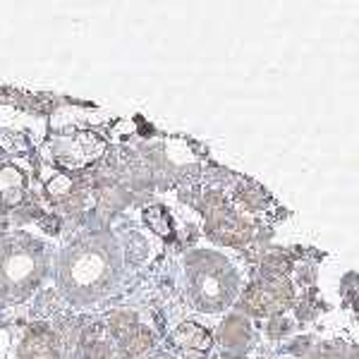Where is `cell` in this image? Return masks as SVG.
Returning <instances> with one entry per match:
<instances>
[{
    "instance_id": "8fae6325",
    "label": "cell",
    "mask_w": 359,
    "mask_h": 359,
    "mask_svg": "<svg viewBox=\"0 0 359 359\" xmlns=\"http://www.w3.org/2000/svg\"><path fill=\"white\" fill-rule=\"evenodd\" d=\"M139 326L137 316L130 314V311H120V314H113L111 318H108V328H111L113 338L115 340H123L127 338L135 328Z\"/></svg>"
},
{
    "instance_id": "5bb4252c",
    "label": "cell",
    "mask_w": 359,
    "mask_h": 359,
    "mask_svg": "<svg viewBox=\"0 0 359 359\" xmlns=\"http://www.w3.org/2000/svg\"><path fill=\"white\" fill-rule=\"evenodd\" d=\"M46 189H48V194L53 196L57 204H60L62 199H67V196L77 189V184H74L72 177L65 175V172H57V175L48 182V187H46Z\"/></svg>"
},
{
    "instance_id": "7a4b0ae2",
    "label": "cell",
    "mask_w": 359,
    "mask_h": 359,
    "mask_svg": "<svg viewBox=\"0 0 359 359\" xmlns=\"http://www.w3.org/2000/svg\"><path fill=\"white\" fill-rule=\"evenodd\" d=\"M46 252L27 235L0 237V299H22L41 283Z\"/></svg>"
},
{
    "instance_id": "ac0fdd59",
    "label": "cell",
    "mask_w": 359,
    "mask_h": 359,
    "mask_svg": "<svg viewBox=\"0 0 359 359\" xmlns=\"http://www.w3.org/2000/svg\"><path fill=\"white\" fill-rule=\"evenodd\" d=\"M158 359H170V357H158Z\"/></svg>"
},
{
    "instance_id": "2e32d148",
    "label": "cell",
    "mask_w": 359,
    "mask_h": 359,
    "mask_svg": "<svg viewBox=\"0 0 359 359\" xmlns=\"http://www.w3.org/2000/svg\"><path fill=\"white\" fill-rule=\"evenodd\" d=\"M237 196H240V201H242V204H245L247 208H259V206L264 204V199H266L264 192H262L259 187L240 189V194H237Z\"/></svg>"
},
{
    "instance_id": "5b68a950",
    "label": "cell",
    "mask_w": 359,
    "mask_h": 359,
    "mask_svg": "<svg viewBox=\"0 0 359 359\" xmlns=\"http://www.w3.org/2000/svg\"><path fill=\"white\" fill-rule=\"evenodd\" d=\"M221 273H223V271H216V269H201L199 273H196L194 297L199 299V304L206 306V309L223 306L221 302H223V299H228L230 285H225Z\"/></svg>"
},
{
    "instance_id": "277c9868",
    "label": "cell",
    "mask_w": 359,
    "mask_h": 359,
    "mask_svg": "<svg viewBox=\"0 0 359 359\" xmlns=\"http://www.w3.org/2000/svg\"><path fill=\"white\" fill-rule=\"evenodd\" d=\"M292 299V287L280 276L269 278L266 283L249 287L242 297V309L249 311L252 316H271L283 311Z\"/></svg>"
},
{
    "instance_id": "ba28073f",
    "label": "cell",
    "mask_w": 359,
    "mask_h": 359,
    "mask_svg": "<svg viewBox=\"0 0 359 359\" xmlns=\"http://www.w3.org/2000/svg\"><path fill=\"white\" fill-rule=\"evenodd\" d=\"M20 355L25 359H57V338L48 328H34L22 343Z\"/></svg>"
},
{
    "instance_id": "7c38bea8",
    "label": "cell",
    "mask_w": 359,
    "mask_h": 359,
    "mask_svg": "<svg viewBox=\"0 0 359 359\" xmlns=\"http://www.w3.org/2000/svg\"><path fill=\"white\" fill-rule=\"evenodd\" d=\"M144 221L151 225L158 235H163V237L170 235L172 221H170V216H168V211L163 206H149L147 211H144Z\"/></svg>"
},
{
    "instance_id": "4fadbf2b",
    "label": "cell",
    "mask_w": 359,
    "mask_h": 359,
    "mask_svg": "<svg viewBox=\"0 0 359 359\" xmlns=\"http://www.w3.org/2000/svg\"><path fill=\"white\" fill-rule=\"evenodd\" d=\"M249 335V328L242 318H228L221 331V340L225 345H240L242 340H247Z\"/></svg>"
},
{
    "instance_id": "52a82bcc",
    "label": "cell",
    "mask_w": 359,
    "mask_h": 359,
    "mask_svg": "<svg viewBox=\"0 0 359 359\" xmlns=\"http://www.w3.org/2000/svg\"><path fill=\"white\" fill-rule=\"evenodd\" d=\"M27 196V175L17 165H0V208L20 206Z\"/></svg>"
},
{
    "instance_id": "3957f363",
    "label": "cell",
    "mask_w": 359,
    "mask_h": 359,
    "mask_svg": "<svg viewBox=\"0 0 359 359\" xmlns=\"http://www.w3.org/2000/svg\"><path fill=\"white\" fill-rule=\"evenodd\" d=\"M106 151V142L91 130H72L62 132L50 144L55 163L62 165L65 170H84L86 165L96 163Z\"/></svg>"
},
{
    "instance_id": "9c48e42d",
    "label": "cell",
    "mask_w": 359,
    "mask_h": 359,
    "mask_svg": "<svg viewBox=\"0 0 359 359\" xmlns=\"http://www.w3.org/2000/svg\"><path fill=\"white\" fill-rule=\"evenodd\" d=\"M175 343L187 352H208L211 335H208L206 328L196 326V323H182L175 331Z\"/></svg>"
},
{
    "instance_id": "9a60e30c",
    "label": "cell",
    "mask_w": 359,
    "mask_h": 359,
    "mask_svg": "<svg viewBox=\"0 0 359 359\" xmlns=\"http://www.w3.org/2000/svg\"><path fill=\"white\" fill-rule=\"evenodd\" d=\"M86 357L89 359H125L123 352L113 350V347L108 343H103V340H91V343L86 345Z\"/></svg>"
},
{
    "instance_id": "e0dca14e",
    "label": "cell",
    "mask_w": 359,
    "mask_h": 359,
    "mask_svg": "<svg viewBox=\"0 0 359 359\" xmlns=\"http://www.w3.org/2000/svg\"><path fill=\"white\" fill-rule=\"evenodd\" d=\"M0 221H3V208H0Z\"/></svg>"
},
{
    "instance_id": "30bf717a",
    "label": "cell",
    "mask_w": 359,
    "mask_h": 359,
    "mask_svg": "<svg viewBox=\"0 0 359 359\" xmlns=\"http://www.w3.org/2000/svg\"><path fill=\"white\" fill-rule=\"evenodd\" d=\"M151 345H154L151 333H149L144 326H137L127 338L120 340V352H123L125 359H142L149 350H151Z\"/></svg>"
},
{
    "instance_id": "8992f818",
    "label": "cell",
    "mask_w": 359,
    "mask_h": 359,
    "mask_svg": "<svg viewBox=\"0 0 359 359\" xmlns=\"http://www.w3.org/2000/svg\"><path fill=\"white\" fill-rule=\"evenodd\" d=\"M208 233L216 237L218 242L223 245H230V247H240L249 242L252 237V225L242 223L240 218L233 216V213H223L221 218H216L213 223H208Z\"/></svg>"
},
{
    "instance_id": "6da1fadb",
    "label": "cell",
    "mask_w": 359,
    "mask_h": 359,
    "mask_svg": "<svg viewBox=\"0 0 359 359\" xmlns=\"http://www.w3.org/2000/svg\"><path fill=\"white\" fill-rule=\"evenodd\" d=\"M120 273V247L111 233H94L77 240L60 257L57 283L74 304H91L113 287Z\"/></svg>"
}]
</instances>
